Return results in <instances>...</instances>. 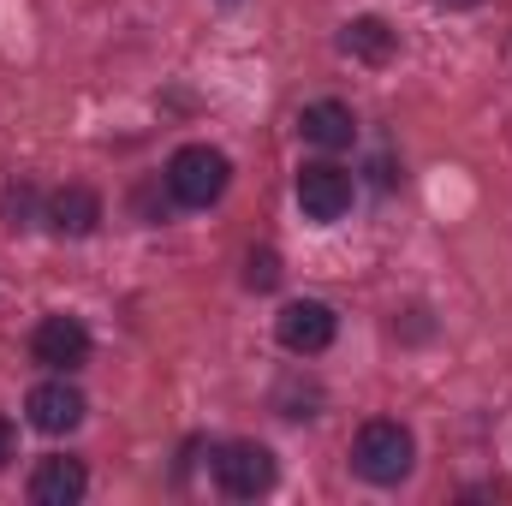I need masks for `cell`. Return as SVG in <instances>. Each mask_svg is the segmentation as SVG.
<instances>
[{
	"mask_svg": "<svg viewBox=\"0 0 512 506\" xmlns=\"http://www.w3.org/2000/svg\"><path fill=\"white\" fill-rule=\"evenodd\" d=\"M417 465V441L399 417H370L358 435H352V471L376 489H399Z\"/></svg>",
	"mask_w": 512,
	"mask_h": 506,
	"instance_id": "6da1fadb",
	"label": "cell"
},
{
	"mask_svg": "<svg viewBox=\"0 0 512 506\" xmlns=\"http://www.w3.org/2000/svg\"><path fill=\"white\" fill-rule=\"evenodd\" d=\"M161 185L173 191L179 209H209V203L227 197V185H233V161H227L215 143H179V149L167 155Z\"/></svg>",
	"mask_w": 512,
	"mask_h": 506,
	"instance_id": "7a4b0ae2",
	"label": "cell"
},
{
	"mask_svg": "<svg viewBox=\"0 0 512 506\" xmlns=\"http://www.w3.org/2000/svg\"><path fill=\"white\" fill-rule=\"evenodd\" d=\"M209 459H215V483H221L227 501H256L280 483V465L262 441H221Z\"/></svg>",
	"mask_w": 512,
	"mask_h": 506,
	"instance_id": "3957f363",
	"label": "cell"
},
{
	"mask_svg": "<svg viewBox=\"0 0 512 506\" xmlns=\"http://www.w3.org/2000/svg\"><path fill=\"white\" fill-rule=\"evenodd\" d=\"M292 191H298L304 221H316V227L346 221V215H352V197H358L352 173L334 167V161H310V167H298V185H292Z\"/></svg>",
	"mask_w": 512,
	"mask_h": 506,
	"instance_id": "277c9868",
	"label": "cell"
},
{
	"mask_svg": "<svg viewBox=\"0 0 512 506\" xmlns=\"http://www.w3.org/2000/svg\"><path fill=\"white\" fill-rule=\"evenodd\" d=\"M334 334H340V316H334V304H322V298H292V304L274 316V340H280L292 358L328 352Z\"/></svg>",
	"mask_w": 512,
	"mask_h": 506,
	"instance_id": "5b68a950",
	"label": "cell"
},
{
	"mask_svg": "<svg viewBox=\"0 0 512 506\" xmlns=\"http://www.w3.org/2000/svg\"><path fill=\"white\" fill-rule=\"evenodd\" d=\"M30 358L48 370V376H72L90 364V328L78 316H42L30 328Z\"/></svg>",
	"mask_w": 512,
	"mask_h": 506,
	"instance_id": "8992f818",
	"label": "cell"
},
{
	"mask_svg": "<svg viewBox=\"0 0 512 506\" xmlns=\"http://www.w3.org/2000/svg\"><path fill=\"white\" fill-rule=\"evenodd\" d=\"M84 393L72 387L66 376L54 381H36L30 387V399H24V417H30V429H42V435H72L78 423H84Z\"/></svg>",
	"mask_w": 512,
	"mask_h": 506,
	"instance_id": "52a82bcc",
	"label": "cell"
},
{
	"mask_svg": "<svg viewBox=\"0 0 512 506\" xmlns=\"http://www.w3.org/2000/svg\"><path fill=\"white\" fill-rule=\"evenodd\" d=\"M42 221L54 239H90L102 227V197L90 185H60L48 203H42Z\"/></svg>",
	"mask_w": 512,
	"mask_h": 506,
	"instance_id": "ba28073f",
	"label": "cell"
},
{
	"mask_svg": "<svg viewBox=\"0 0 512 506\" xmlns=\"http://www.w3.org/2000/svg\"><path fill=\"white\" fill-rule=\"evenodd\" d=\"M90 495V471H84V459H72V453H48L36 471H30V501L36 506H78Z\"/></svg>",
	"mask_w": 512,
	"mask_h": 506,
	"instance_id": "9c48e42d",
	"label": "cell"
},
{
	"mask_svg": "<svg viewBox=\"0 0 512 506\" xmlns=\"http://www.w3.org/2000/svg\"><path fill=\"white\" fill-rule=\"evenodd\" d=\"M298 137L310 143V149H352V137H358V120H352V108L346 102H310L304 114H298Z\"/></svg>",
	"mask_w": 512,
	"mask_h": 506,
	"instance_id": "30bf717a",
	"label": "cell"
},
{
	"mask_svg": "<svg viewBox=\"0 0 512 506\" xmlns=\"http://www.w3.org/2000/svg\"><path fill=\"white\" fill-rule=\"evenodd\" d=\"M340 54H352V60H364V66H387L393 54H399V30L376 18V12H364V18H352L346 30H340Z\"/></svg>",
	"mask_w": 512,
	"mask_h": 506,
	"instance_id": "8fae6325",
	"label": "cell"
},
{
	"mask_svg": "<svg viewBox=\"0 0 512 506\" xmlns=\"http://www.w3.org/2000/svg\"><path fill=\"white\" fill-rule=\"evenodd\" d=\"M316 405H322V387H316V381H298V376H286L280 387H274V411H280V417H292V423H304V417H316Z\"/></svg>",
	"mask_w": 512,
	"mask_h": 506,
	"instance_id": "7c38bea8",
	"label": "cell"
},
{
	"mask_svg": "<svg viewBox=\"0 0 512 506\" xmlns=\"http://www.w3.org/2000/svg\"><path fill=\"white\" fill-rule=\"evenodd\" d=\"M280 274H286V268H280V256L268 251V245H256V251L245 256V286H251V292H274Z\"/></svg>",
	"mask_w": 512,
	"mask_h": 506,
	"instance_id": "4fadbf2b",
	"label": "cell"
},
{
	"mask_svg": "<svg viewBox=\"0 0 512 506\" xmlns=\"http://www.w3.org/2000/svg\"><path fill=\"white\" fill-rule=\"evenodd\" d=\"M30 209H36V191H30V185H12V203H6V227H12V233H18V227H30V221H36Z\"/></svg>",
	"mask_w": 512,
	"mask_h": 506,
	"instance_id": "5bb4252c",
	"label": "cell"
},
{
	"mask_svg": "<svg viewBox=\"0 0 512 506\" xmlns=\"http://www.w3.org/2000/svg\"><path fill=\"white\" fill-rule=\"evenodd\" d=\"M12 441H18V435H12V417H0V471H6V459H12Z\"/></svg>",
	"mask_w": 512,
	"mask_h": 506,
	"instance_id": "9a60e30c",
	"label": "cell"
},
{
	"mask_svg": "<svg viewBox=\"0 0 512 506\" xmlns=\"http://www.w3.org/2000/svg\"><path fill=\"white\" fill-rule=\"evenodd\" d=\"M435 6H447V12H471V6H483V0H435Z\"/></svg>",
	"mask_w": 512,
	"mask_h": 506,
	"instance_id": "2e32d148",
	"label": "cell"
},
{
	"mask_svg": "<svg viewBox=\"0 0 512 506\" xmlns=\"http://www.w3.org/2000/svg\"><path fill=\"white\" fill-rule=\"evenodd\" d=\"M227 6H233V0H227Z\"/></svg>",
	"mask_w": 512,
	"mask_h": 506,
	"instance_id": "e0dca14e",
	"label": "cell"
}]
</instances>
